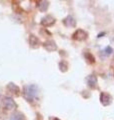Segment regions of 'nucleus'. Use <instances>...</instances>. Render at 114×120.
<instances>
[{"label": "nucleus", "mask_w": 114, "mask_h": 120, "mask_svg": "<svg viewBox=\"0 0 114 120\" xmlns=\"http://www.w3.org/2000/svg\"><path fill=\"white\" fill-rule=\"evenodd\" d=\"M11 120H25V118L21 113H15V114L12 115Z\"/></svg>", "instance_id": "423d86ee"}, {"label": "nucleus", "mask_w": 114, "mask_h": 120, "mask_svg": "<svg viewBox=\"0 0 114 120\" xmlns=\"http://www.w3.org/2000/svg\"><path fill=\"white\" fill-rule=\"evenodd\" d=\"M53 23H54V19H53L51 16H46L45 18H43V20H42V24L45 26H49Z\"/></svg>", "instance_id": "39448f33"}, {"label": "nucleus", "mask_w": 114, "mask_h": 120, "mask_svg": "<svg viewBox=\"0 0 114 120\" xmlns=\"http://www.w3.org/2000/svg\"><path fill=\"white\" fill-rule=\"evenodd\" d=\"M87 83H88L89 87L91 88H96L97 87V79L96 77L93 76V75H90V76L87 77Z\"/></svg>", "instance_id": "20e7f679"}, {"label": "nucleus", "mask_w": 114, "mask_h": 120, "mask_svg": "<svg viewBox=\"0 0 114 120\" xmlns=\"http://www.w3.org/2000/svg\"><path fill=\"white\" fill-rule=\"evenodd\" d=\"M111 96H110L108 93H105V92H102L101 95H100V101L101 103L103 105H109L110 103H111Z\"/></svg>", "instance_id": "7ed1b4c3"}, {"label": "nucleus", "mask_w": 114, "mask_h": 120, "mask_svg": "<svg viewBox=\"0 0 114 120\" xmlns=\"http://www.w3.org/2000/svg\"><path fill=\"white\" fill-rule=\"evenodd\" d=\"M103 52H105V54H106V55L111 54V53H112V48H111V47H109V46H108V47H106V48H105V50H104Z\"/></svg>", "instance_id": "0eeeda50"}, {"label": "nucleus", "mask_w": 114, "mask_h": 120, "mask_svg": "<svg viewBox=\"0 0 114 120\" xmlns=\"http://www.w3.org/2000/svg\"><path fill=\"white\" fill-rule=\"evenodd\" d=\"M0 106H1V108H4L6 110H11L16 107V104H15L13 99L10 98V97H2L1 100H0Z\"/></svg>", "instance_id": "f03ea898"}, {"label": "nucleus", "mask_w": 114, "mask_h": 120, "mask_svg": "<svg viewBox=\"0 0 114 120\" xmlns=\"http://www.w3.org/2000/svg\"><path fill=\"white\" fill-rule=\"evenodd\" d=\"M38 95V87L34 84L26 85L24 88V96L25 98L29 101H33L36 99Z\"/></svg>", "instance_id": "f257e3e1"}]
</instances>
